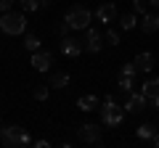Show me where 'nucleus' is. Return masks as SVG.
Segmentation results:
<instances>
[{"mask_svg": "<svg viewBox=\"0 0 159 148\" xmlns=\"http://www.w3.org/2000/svg\"><path fill=\"white\" fill-rule=\"evenodd\" d=\"M101 32H98L96 27H88L85 29V50H90V53H98L101 50Z\"/></svg>", "mask_w": 159, "mask_h": 148, "instance_id": "obj_9", "label": "nucleus"}, {"mask_svg": "<svg viewBox=\"0 0 159 148\" xmlns=\"http://www.w3.org/2000/svg\"><path fill=\"white\" fill-rule=\"evenodd\" d=\"M154 106H157V108H159V95H157V98H154Z\"/></svg>", "mask_w": 159, "mask_h": 148, "instance_id": "obj_29", "label": "nucleus"}, {"mask_svg": "<svg viewBox=\"0 0 159 148\" xmlns=\"http://www.w3.org/2000/svg\"><path fill=\"white\" fill-rule=\"evenodd\" d=\"M0 29L6 34H24V29H27V16H24V13H16V11H6L0 16Z\"/></svg>", "mask_w": 159, "mask_h": 148, "instance_id": "obj_3", "label": "nucleus"}, {"mask_svg": "<svg viewBox=\"0 0 159 148\" xmlns=\"http://www.w3.org/2000/svg\"><path fill=\"white\" fill-rule=\"evenodd\" d=\"M133 63L138 66V72H151L154 63H157V58H154V53H138Z\"/></svg>", "mask_w": 159, "mask_h": 148, "instance_id": "obj_12", "label": "nucleus"}, {"mask_svg": "<svg viewBox=\"0 0 159 148\" xmlns=\"http://www.w3.org/2000/svg\"><path fill=\"white\" fill-rule=\"evenodd\" d=\"M157 127H159V124H157Z\"/></svg>", "mask_w": 159, "mask_h": 148, "instance_id": "obj_30", "label": "nucleus"}, {"mask_svg": "<svg viewBox=\"0 0 159 148\" xmlns=\"http://www.w3.org/2000/svg\"><path fill=\"white\" fill-rule=\"evenodd\" d=\"M82 50H85V40H80V37H64V42H61V53L64 56L74 58Z\"/></svg>", "mask_w": 159, "mask_h": 148, "instance_id": "obj_6", "label": "nucleus"}, {"mask_svg": "<svg viewBox=\"0 0 159 148\" xmlns=\"http://www.w3.org/2000/svg\"><path fill=\"white\" fill-rule=\"evenodd\" d=\"M119 27L125 29V32L135 29V27H138V13H135V11H130V13H122V16H119Z\"/></svg>", "mask_w": 159, "mask_h": 148, "instance_id": "obj_16", "label": "nucleus"}, {"mask_svg": "<svg viewBox=\"0 0 159 148\" xmlns=\"http://www.w3.org/2000/svg\"><path fill=\"white\" fill-rule=\"evenodd\" d=\"M106 42L109 45H119V32L117 29H111V27L106 29Z\"/></svg>", "mask_w": 159, "mask_h": 148, "instance_id": "obj_23", "label": "nucleus"}, {"mask_svg": "<svg viewBox=\"0 0 159 148\" xmlns=\"http://www.w3.org/2000/svg\"><path fill=\"white\" fill-rule=\"evenodd\" d=\"M77 135H80V140H82V143H93V146H98V143H101V127L88 122V124H82L77 130Z\"/></svg>", "mask_w": 159, "mask_h": 148, "instance_id": "obj_5", "label": "nucleus"}, {"mask_svg": "<svg viewBox=\"0 0 159 148\" xmlns=\"http://www.w3.org/2000/svg\"><path fill=\"white\" fill-rule=\"evenodd\" d=\"M69 29H72V24H69L66 19H64V24H58V34H61V37H66V34H69Z\"/></svg>", "mask_w": 159, "mask_h": 148, "instance_id": "obj_25", "label": "nucleus"}, {"mask_svg": "<svg viewBox=\"0 0 159 148\" xmlns=\"http://www.w3.org/2000/svg\"><path fill=\"white\" fill-rule=\"evenodd\" d=\"M133 11H135V13H141V16H146V13L151 11V6H148L146 0H133Z\"/></svg>", "mask_w": 159, "mask_h": 148, "instance_id": "obj_21", "label": "nucleus"}, {"mask_svg": "<svg viewBox=\"0 0 159 148\" xmlns=\"http://www.w3.org/2000/svg\"><path fill=\"white\" fill-rule=\"evenodd\" d=\"M133 80H135V77H125V74L119 77V90L125 93V95H130V93H133Z\"/></svg>", "mask_w": 159, "mask_h": 148, "instance_id": "obj_20", "label": "nucleus"}, {"mask_svg": "<svg viewBox=\"0 0 159 148\" xmlns=\"http://www.w3.org/2000/svg\"><path fill=\"white\" fill-rule=\"evenodd\" d=\"M141 93L146 95V101H154V98L159 95V77H154V80H148L146 85L141 87Z\"/></svg>", "mask_w": 159, "mask_h": 148, "instance_id": "obj_15", "label": "nucleus"}, {"mask_svg": "<svg viewBox=\"0 0 159 148\" xmlns=\"http://www.w3.org/2000/svg\"><path fill=\"white\" fill-rule=\"evenodd\" d=\"M66 21L72 24V29H88L90 27V21H93V13H90V8H85V6H72L66 11Z\"/></svg>", "mask_w": 159, "mask_h": 148, "instance_id": "obj_4", "label": "nucleus"}, {"mask_svg": "<svg viewBox=\"0 0 159 148\" xmlns=\"http://www.w3.org/2000/svg\"><path fill=\"white\" fill-rule=\"evenodd\" d=\"M19 6H21L27 13H32V11H37V8H40V0H19Z\"/></svg>", "mask_w": 159, "mask_h": 148, "instance_id": "obj_22", "label": "nucleus"}, {"mask_svg": "<svg viewBox=\"0 0 159 148\" xmlns=\"http://www.w3.org/2000/svg\"><path fill=\"white\" fill-rule=\"evenodd\" d=\"M40 6H45V8H48V6H51V0H40Z\"/></svg>", "mask_w": 159, "mask_h": 148, "instance_id": "obj_28", "label": "nucleus"}, {"mask_svg": "<svg viewBox=\"0 0 159 148\" xmlns=\"http://www.w3.org/2000/svg\"><path fill=\"white\" fill-rule=\"evenodd\" d=\"M135 132H138V137H141V140H151V137L159 132V127H154V124H141Z\"/></svg>", "mask_w": 159, "mask_h": 148, "instance_id": "obj_17", "label": "nucleus"}, {"mask_svg": "<svg viewBox=\"0 0 159 148\" xmlns=\"http://www.w3.org/2000/svg\"><path fill=\"white\" fill-rule=\"evenodd\" d=\"M148 6H151L154 11H159V0H148Z\"/></svg>", "mask_w": 159, "mask_h": 148, "instance_id": "obj_27", "label": "nucleus"}, {"mask_svg": "<svg viewBox=\"0 0 159 148\" xmlns=\"http://www.w3.org/2000/svg\"><path fill=\"white\" fill-rule=\"evenodd\" d=\"M0 143L8 148H21V146H29L32 140H29V132L24 127L13 124V127H3L0 130Z\"/></svg>", "mask_w": 159, "mask_h": 148, "instance_id": "obj_1", "label": "nucleus"}, {"mask_svg": "<svg viewBox=\"0 0 159 148\" xmlns=\"http://www.w3.org/2000/svg\"><path fill=\"white\" fill-rule=\"evenodd\" d=\"M96 19L101 24H111L114 19H117V6H114V3H101L98 11H96Z\"/></svg>", "mask_w": 159, "mask_h": 148, "instance_id": "obj_10", "label": "nucleus"}, {"mask_svg": "<svg viewBox=\"0 0 159 148\" xmlns=\"http://www.w3.org/2000/svg\"><path fill=\"white\" fill-rule=\"evenodd\" d=\"M143 108H146V95L143 93H130L125 101V111L127 114H141Z\"/></svg>", "mask_w": 159, "mask_h": 148, "instance_id": "obj_7", "label": "nucleus"}, {"mask_svg": "<svg viewBox=\"0 0 159 148\" xmlns=\"http://www.w3.org/2000/svg\"><path fill=\"white\" fill-rule=\"evenodd\" d=\"M24 48H27L29 53H34V50H40V37L37 34H27V37H24V42H21Z\"/></svg>", "mask_w": 159, "mask_h": 148, "instance_id": "obj_19", "label": "nucleus"}, {"mask_svg": "<svg viewBox=\"0 0 159 148\" xmlns=\"http://www.w3.org/2000/svg\"><path fill=\"white\" fill-rule=\"evenodd\" d=\"M29 63H32L37 72H48V69L53 66V56H51L48 50H34V53H32V61H29Z\"/></svg>", "mask_w": 159, "mask_h": 148, "instance_id": "obj_8", "label": "nucleus"}, {"mask_svg": "<svg viewBox=\"0 0 159 148\" xmlns=\"http://www.w3.org/2000/svg\"><path fill=\"white\" fill-rule=\"evenodd\" d=\"M13 3H16V0H0V13L11 11V8H13Z\"/></svg>", "mask_w": 159, "mask_h": 148, "instance_id": "obj_26", "label": "nucleus"}, {"mask_svg": "<svg viewBox=\"0 0 159 148\" xmlns=\"http://www.w3.org/2000/svg\"><path fill=\"white\" fill-rule=\"evenodd\" d=\"M32 95H34V101H48V95H51V85H34Z\"/></svg>", "mask_w": 159, "mask_h": 148, "instance_id": "obj_18", "label": "nucleus"}, {"mask_svg": "<svg viewBox=\"0 0 159 148\" xmlns=\"http://www.w3.org/2000/svg\"><path fill=\"white\" fill-rule=\"evenodd\" d=\"M141 29L146 34H154V32H159V13H151L148 11L146 16H143V24H141Z\"/></svg>", "mask_w": 159, "mask_h": 148, "instance_id": "obj_13", "label": "nucleus"}, {"mask_svg": "<svg viewBox=\"0 0 159 148\" xmlns=\"http://www.w3.org/2000/svg\"><path fill=\"white\" fill-rule=\"evenodd\" d=\"M101 122L106 127H117L119 122H122V116H125V106H117V101H114L111 95H106V101L101 103Z\"/></svg>", "mask_w": 159, "mask_h": 148, "instance_id": "obj_2", "label": "nucleus"}, {"mask_svg": "<svg viewBox=\"0 0 159 148\" xmlns=\"http://www.w3.org/2000/svg\"><path fill=\"white\" fill-rule=\"evenodd\" d=\"M51 87H56V90L69 87V72H53L51 74Z\"/></svg>", "mask_w": 159, "mask_h": 148, "instance_id": "obj_14", "label": "nucleus"}, {"mask_svg": "<svg viewBox=\"0 0 159 148\" xmlns=\"http://www.w3.org/2000/svg\"><path fill=\"white\" fill-rule=\"evenodd\" d=\"M77 108L80 111H98L101 108V101L96 95H80L77 98Z\"/></svg>", "mask_w": 159, "mask_h": 148, "instance_id": "obj_11", "label": "nucleus"}, {"mask_svg": "<svg viewBox=\"0 0 159 148\" xmlns=\"http://www.w3.org/2000/svg\"><path fill=\"white\" fill-rule=\"evenodd\" d=\"M122 74H125V77H135L138 66H135V63H125V66H122Z\"/></svg>", "mask_w": 159, "mask_h": 148, "instance_id": "obj_24", "label": "nucleus"}]
</instances>
